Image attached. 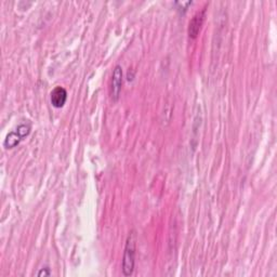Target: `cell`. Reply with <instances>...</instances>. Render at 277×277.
Instances as JSON below:
<instances>
[{
    "instance_id": "2",
    "label": "cell",
    "mask_w": 277,
    "mask_h": 277,
    "mask_svg": "<svg viewBox=\"0 0 277 277\" xmlns=\"http://www.w3.org/2000/svg\"><path fill=\"white\" fill-rule=\"evenodd\" d=\"M32 130V126L29 123H26V124H22V125H19L15 131H12V132H10L7 137H6V140H5V147L6 148H13L15 147L19 142H21L23 140V137L27 136L29 134V132H31Z\"/></svg>"
},
{
    "instance_id": "1",
    "label": "cell",
    "mask_w": 277,
    "mask_h": 277,
    "mask_svg": "<svg viewBox=\"0 0 277 277\" xmlns=\"http://www.w3.org/2000/svg\"><path fill=\"white\" fill-rule=\"evenodd\" d=\"M135 242L136 235L132 231L129 236H128L124 258H123V274L124 276H130L134 271V263H135Z\"/></svg>"
},
{
    "instance_id": "3",
    "label": "cell",
    "mask_w": 277,
    "mask_h": 277,
    "mask_svg": "<svg viewBox=\"0 0 277 277\" xmlns=\"http://www.w3.org/2000/svg\"><path fill=\"white\" fill-rule=\"evenodd\" d=\"M123 87V68L121 65H116L111 81V95L114 101L120 98Z\"/></svg>"
},
{
    "instance_id": "5",
    "label": "cell",
    "mask_w": 277,
    "mask_h": 277,
    "mask_svg": "<svg viewBox=\"0 0 277 277\" xmlns=\"http://www.w3.org/2000/svg\"><path fill=\"white\" fill-rule=\"evenodd\" d=\"M67 100V92L63 87H55L50 96V101L51 104L56 107V108H61L64 106Z\"/></svg>"
},
{
    "instance_id": "4",
    "label": "cell",
    "mask_w": 277,
    "mask_h": 277,
    "mask_svg": "<svg viewBox=\"0 0 277 277\" xmlns=\"http://www.w3.org/2000/svg\"><path fill=\"white\" fill-rule=\"evenodd\" d=\"M205 16H206V9H203L202 11H199L192 17L189 24V29H187L189 36L191 38H196L199 36L205 21Z\"/></svg>"
},
{
    "instance_id": "6",
    "label": "cell",
    "mask_w": 277,
    "mask_h": 277,
    "mask_svg": "<svg viewBox=\"0 0 277 277\" xmlns=\"http://www.w3.org/2000/svg\"><path fill=\"white\" fill-rule=\"evenodd\" d=\"M51 274L52 273H51V271H50V269H49V268H44V269H42L41 271H39L37 273L38 276H50Z\"/></svg>"
}]
</instances>
